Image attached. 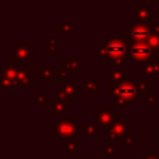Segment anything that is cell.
<instances>
[{"label":"cell","instance_id":"obj_7","mask_svg":"<svg viewBox=\"0 0 159 159\" xmlns=\"http://www.w3.org/2000/svg\"><path fill=\"white\" fill-rule=\"evenodd\" d=\"M107 135L109 140H118V142H124L129 135H130V130L128 129L127 125L123 124V122L119 123H114L108 130H107Z\"/></svg>","mask_w":159,"mask_h":159},{"label":"cell","instance_id":"obj_23","mask_svg":"<svg viewBox=\"0 0 159 159\" xmlns=\"http://www.w3.org/2000/svg\"><path fill=\"white\" fill-rule=\"evenodd\" d=\"M108 78L113 81L114 84H119L120 82H123L125 78H124V73H123V70H118V71H112L109 75H108Z\"/></svg>","mask_w":159,"mask_h":159},{"label":"cell","instance_id":"obj_29","mask_svg":"<svg viewBox=\"0 0 159 159\" xmlns=\"http://www.w3.org/2000/svg\"><path fill=\"white\" fill-rule=\"evenodd\" d=\"M84 133H86V135H96L97 127L92 123H86L84 124Z\"/></svg>","mask_w":159,"mask_h":159},{"label":"cell","instance_id":"obj_33","mask_svg":"<svg viewBox=\"0 0 159 159\" xmlns=\"http://www.w3.org/2000/svg\"><path fill=\"white\" fill-rule=\"evenodd\" d=\"M140 159H159V155H157L155 153L143 152V153L140 154Z\"/></svg>","mask_w":159,"mask_h":159},{"label":"cell","instance_id":"obj_41","mask_svg":"<svg viewBox=\"0 0 159 159\" xmlns=\"http://www.w3.org/2000/svg\"><path fill=\"white\" fill-rule=\"evenodd\" d=\"M158 152H159V148H158Z\"/></svg>","mask_w":159,"mask_h":159},{"label":"cell","instance_id":"obj_20","mask_svg":"<svg viewBox=\"0 0 159 159\" xmlns=\"http://www.w3.org/2000/svg\"><path fill=\"white\" fill-rule=\"evenodd\" d=\"M56 31H57V34H72L73 24L72 22H57Z\"/></svg>","mask_w":159,"mask_h":159},{"label":"cell","instance_id":"obj_26","mask_svg":"<svg viewBox=\"0 0 159 159\" xmlns=\"http://www.w3.org/2000/svg\"><path fill=\"white\" fill-rule=\"evenodd\" d=\"M112 106H113L114 108H118V107H119V108H129V107H130V102L127 101V99H124V98L117 97V98L113 101Z\"/></svg>","mask_w":159,"mask_h":159},{"label":"cell","instance_id":"obj_4","mask_svg":"<svg viewBox=\"0 0 159 159\" xmlns=\"http://www.w3.org/2000/svg\"><path fill=\"white\" fill-rule=\"evenodd\" d=\"M128 56L130 62H144L154 57L153 50L147 42H132L128 50Z\"/></svg>","mask_w":159,"mask_h":159},{"label":"cell","instance_id":"obj_8","mask_svg":"<svg viewBox=\"0 0 159 159\" xmlns=\"http://www.w3.org/2000/svg\"><path fill=\"white\" fill-rule=\"evenodd\" d=\"M113 116L114 112L106 107H97L96 108V119L97 123L103 128H111L113 125Z\"/></svg>","mask_w":159,"mask_h":159},{"label":"cell","instance_id":"obj_35","mask_svg":"<svg viewBox=\"0 0 159 159\" xmlns=\"http://www.w3.org/2000/svg\"><path fill=\"white\" fill-rule=\"evenodd\" d=\"M57 99H58V101H61V102H65V101H70L68 96L65 93V91H63V89H60V91L57 92Z\"/></svg>","mask_w":159,"mask_h":159},{"label":"cell","instance_id":"obj_2","mask_svg":"<svg viewBox=\"0 0 159 159\" xmlns=\"http://www.w3.org/2000/svg\"><path fill=\"white\" fill-rule=\"evenodd\" d=\"M78 123L77 118H63L60 123L51 124V134L56 137L60 142H65V139H72L78 134Z\"/></svg>","mask_w":159,"mask_h":159},{"label":"cell","instance_id":"obj_24","mask_svg":"<svg viewBox=\"0 0 159 159\" xmlns=\"http://www.w3.org/2000/svg\"><path fill=\"white\" fill-rule=\"evenodd\" d=\"M57 34H51L50 37L45 41V48L46 51H55L57 48Z\"/></svg>","mask_w":159,"mask_h":159},{"label":"cell","instance_id":"obj_38","mask_svg":"<svg viewBox=\"0 0 159 159\" xmlns=\"http://www.w3.org/2000/svg\"><path fill=\"white\" fill-rule=\"evenodd\" d=\"M158 140H159V129H158Z\"/></svg>","mask_w":159,"mask_h":159},{"label":"cell","instance_id":"obj_16","mask_svg":"<svg viewBox=\"0 0 159 159\" xmlns=\"http://www.w3.org/2000/svg\"><path fill=\"white\" fill-rule=\"evenodd\" d=\"M147 43H148V45L150 46V48L153 50V56H154V57H158V56H159V35L152 32V35H150V37L148 39Z\"/></svg>","mask_w":159,"mask_h":159},{"label":"cell","instance_id":"obj_22","mask_svg":"<svg viewBox=\"0 0 159 159\" xmlns=\"http://www.w3.org/2000/svg\"><path fill=\"white\" fill-rule=\"evenodd\" d=\"M41 76L47 80H55L57 77V68L56 67H43L41 68Z\"/></svg>","mask_w":159,"mask_h":159},{"label":"cell","instance_id":"obj_1","mask_svg":"<svg viewBox=\"0 0 159 159\" xmlns=\"http://www.w3.org/2000/svg\"><path fill=\"white\" fill-rule=\"evenodd\" d=\"M130 45V40H127L124 34H114L111 40H102L101 45L96 47V55L101 57L102 62L123 60Z\"/></svg>","mask_w":159,"mask_h":159},{"label":"cell","instance_id":"obj_10","mask_svg":"<svg viewBox=\"0 0 159 159\" xmlns=\"http://www.w3.org/2000/svg\"><path fill=\"white\" fill-rule=\"evenodd\" d=\"M140 67H142V72L145 73L148 77L154 78V80H159V65L155 63L153 60L142 62Z\"/></svg>","mask_w":159,"mask_h":159},{"label":"cell","instance_id":"obj_36","mask_svg":"<svg viewBox=\"0 0 159 159\" xmlns=\"http://www.w3.org/2000/svg\"><path fill=\"white\" fill-rule=\"evenodd\" d=\"M153 32L159 35V24H154L153 25Z\"/></svg>","mask_w":159,"mask_h":159},{"label":"cell","instance_id":"obj_9","mask_svg":"<svg viewBox=\"0 0 159 159\" xmlns=\"http://www.w3.org/2000/svg\"><path fill=\"white\" fill-rule=\"evenodd\" d=\"M152 5H139L137 6L135 15L138 19V22L144 24V25H154L153 24V17H152Z\"/></svg>","mask_w":159,"mask_h":159},{"label":"cell","instance_id":"obj_37","mask_svg":"<svg viewBox=\"0 0 159 159\" xmlns=\"http://www.w3.org/2000/svg\"><path fill=\"white\" fill-rule=\"evenodd\" d=\"M158 129H159V117H158Z\"/></svg>","mask_w":159,"mask_h":159},{"label":"cell","instance_id":"obj_3","mask_svg":"<svg viewBox=\"0 0 159 159\" xmlns=\"http://www.w3.org/2000/svg\"><path fill=\"white\" fill-rule=\"evenodd\" d=\"M107 94L108 96H114L116 98H124L129 102L134 101L138 94L137 84H135V78L134 80H124L119 84H108L107 86Z\"/></svg>","mask_w":159,"mask_h":159},{"label":"cell","instance_id":"obj_6","mask_svg":"<svg viewBox=\"0 0 159 159\" xmlns=\"http://www.w3.org/2000/svg\"><path fill=\"white\" fill-rule=\"evenodd\" d=\"M11 62L17 63L21 61H29L34 52V45H12Z\"/></svg>","mask_w":159,"mask_h":159},{"label":"cell","instance_id":"obj_21","mask_svg":"<svg viewBox=\"0 0 159 159\" xmlns=\"http://www.w3.org/2000/svg\"><path fill=\"white\" fill-rule=\"evenodd\" d=\"M0 86H1L2 89H12V91H15V89L19 87V84L16 83L15 80L6 78V77H1V80H0Z\"/></svg>","mask_w":159,"mask_h":159},{"label":"cell","instance_id":"obj_30","mask_svg":"<svg viewBox=\"0 0 159 159\" xmlns=\"http://www.w3.org/2000/svg\"><path fill=\"white\" fill-rule=\"evenodd\" d=\"M158 101H159V97H158L157 94H148V97H147V106L150 108V107H153L154 103H157Z\"/></svg>","mask_w":159,"mask_h":159},{"label":"cell","instance_id":"obj_13","mask_svg":"<svg viewBox=\"0 0 159 159\" xmlns=\"http://www.w3.org/2000/svg\"><path fill=\"white\" fill-rule=\"evenodd\" d=\"M78 65H80V60L77 57H73V56L67 57V61L61 63V66L65 67L68 73H78V71H80Z\"/></svg>","mask_w":159,"mask_h":159},{"label":"cell","instance_id":"obj_32","mask_svg":"<svg viewBox=\"0 0 159 159\" xmlns=\"http://www.w3.org/2000/svg\"><path fill=\"white\" fill-rule=\"evenodd\" d=\"M67 75H68V72H67V70H66L65 67H62V66H61V67H58V68H57V77H58L60 80H62V81H63V80L68 78V77H67Z\"/></svg>","mask_w":159,"mask_h":159},{"label":"cell","instance_id":"obj_34","mask_svg":"<svg viewBox=\"0 0 159 159\" xmlns=\"http://www.w3.org/2000/svg\"><path fill=\"white\" fill-rule=\"evenodd\" d=\"M123 60H117V61H113L112 62V68L113 71H118V70H123Z\"/></svg>","mask_w":159,"mask_h":159},{"label":"cell","instance_id":"obj_25","mask_svg":"<svg viewBox=\"0 0 159 159\" xmlns=\"http://www.w3.org/2000/svg\"><path fill=\"white\" fill-rule=\"evenodd\" d=\"M103 152H104L108 157H113L116 153H118V152H119V148H118L117 145H114L112 140H108V142H107V144L103 147Z\"/></svg>","mask_w":159,"mask_h":159},{"label":"cell","instance_id":"obj_28","mask_svg":"<svg viewBox=\"0 0 159 159\" xmlns=\"http://www.w3.org/2000/svg\"><path fill=\"white\" fill-rule=\"evenodd\" d=\"M34 73H27V76L22 80V83H21V87H22V89L24 91H26L30 86H32L34 84Z\"/></svg>","mask_w":159,"mask_h":159},{"label":"cell","instance_id":"obj_19","mask_svg":"<svg viewBox=\"0 0 159 159\" xmlns=\"http://www.w3.org/2000/svg\"><path fill=\"white\" fill-rule=\"evenodd\" d=\"M67 108H68V106H67V103H65V102H61V101H55L52 104H51V109H52V112L56 114V116H62L66 111H67Z\"/></svg>","mask_w":159,"mask_h":159},{"label":"cell","instance_id":"obj_31","mask_svg":"<svg viewBox=\"0 0 159 159\" xmlns=\"http://www.w3.org/2000/svg\"><path fill=\"white\" fill-rule=\"evenodd\" d=\"M124 145L127 147V148H134L135 145H137V140H135V137H133V135H129L125 140H124Z\"/></svg>","mask_w":159,"mask_h":159},{"label":"cell","instance_id":"obj_15","mask_svg":"<svg viewBox=\"0 0 159 159\" xmlns=\"http://www.w3.org/2000/svg\"><path fill=\"white\" fill-rule=\"evenodd\" d=\"M135 84H137V89H138L140 96L148 97V93L153 89V84H150L149 82L143 81V80H137L135 78Z\"/></svg>","mask_w":159,"mask_h":159},{"label":"cell","instance_id":"obj_17","mask_svg":"<svg viewBox=\"0 0 159 159\" xmlns=\"http://www.w3.org/2000/svg\"><path fill=\"white\" fill-rule=\"evenodd\" d=\"M78 148V143L75 140H65L61 144V150L63 153H77Z\"/></svg>","mask_w":159,"mask_h":159},{"label":"cell","instance_id":"obj_18","mask_svg":"<svg viewBox=\"0 0 159 159\" xmlns=\"http://www.w3.org/2000/svg\"><path fill=\"white\" fill-rule=\"evenodd\" d=\"M34 101H35L40 107L43 108V107L46 106V103H48V102L51 101V96H47L46 92H45L43 89H41L37 94L34 96Z\"/></svg>","mask_w":159,"mask_h":159},{"label":"cell","instance_id":"obj_11","mask_svg":"<svg viewBox=\"0 0 159 159\" xmlns=\"http://www.w3.org/2000/svg\"><path fill=\"white\" fill-rule=\"evenodd\" d=\"M62 89L68 96L70 102L75 101V97L78 96V87L76 86V83L72 78H66L62 81Z\"/></svg>","mask_w":159,"mask_h":159},{"label":"cell","instance_id":"obj_12","mask_svg":"<svg viewBox=\"0 0 159 159\" xmlns=\"http://www.w3.org/2000/svg\"><path fill=\"white\" fill-rule=\"evenodd\" d=\"M17 71H19V67H17L16 63H14V62H6L2 66V68H1V77L15 80V77L17 75Z\"/></svg>","mask_w":159,"mask_h":159},{"label":"cell","instance_id":"obj_27","mask_svg":"<svg viewBox=\"0 0 159 159\" xmlns=\"http://www.w3.org/2000/svg\"><path fill=\"white\" fill-rule=\"evenodd\" d=\"M27 73H30L27 67H22V68H19V71H17V75H16V77H15V81H16V83H17L19 86H21V83H22V80H24V78L27 76Z\"/></svg>","mask_w":159,"mask_h":159},{"label":"cell","instance_id":"obj_14","mask_svg":"<svg viewBox=\"0 0 159 159\" xmlns=\"http://www.w3.org/2000/svg\"><path fill=\"white\" fill-rule=\"evenodd\" d=\"M84 88L89 92L91 96H96L97 92L102 89V84L97 83L96 78H86L84 80Z\"/></svg>","mask_w":159,"mask_h":159},{"label":"cell","instance_id":"obj_39","mask_svg":"<svg viewBox=\"0 0 159 159\" xmlns=\"http://www.w3.org/2000/svg\"><path fill=\"white\" fill-rule=\"evenodd\" d=\"M158 58H159V56H158ZM158 65H159V61H158Z\"/></svg>","mask_w":159,"mask_h":159},{"label":"cell","instance_id":"obj_40","mask_svg":"<svg viewBox=\"0 0 159 159\" xmlns=\"http://www.w3.org/2000/svg\"><path fill=\"white\" fill-rule=\"evenodd\" d=\"M158 84H159V80H158Z\"/></svg>","mask_w":159,"mask_h":159},{"label":"cell","instance_id":"obj_5","mask_svg":"<svg viewBox=\"0 0 159 159\" xmlns=\"http://www.w3.org/2000/svg\"><path fill=\"white\" fill-rule=\"evenodd\" d=\"M153 32V27L140 22H130L129 36L133 42H147Z\"/></svg>","mask_w":159,"mask_h":159}]
</instances>
